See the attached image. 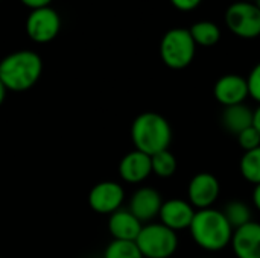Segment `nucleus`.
Here are the masks:
<instances>
[{
	"label": "nucleus",
	"mask_w": 260,
	"mask_h": 258,
	"mask_svg": "<svg viewBox=\"0 0 260 258\" xmlns=\"http://www.w3.org/2000/svg\"><path fill=\"white\" fill-rule=\"evenodd\" d=\"M193 242L204 251L218 252L232 243L233 228L224 213L216 208L198 210L189 227Z\"/></svg>",
	"instance_id": "nucleus-1"
},
{
	"label": "nucleus",
	"mask_w": 260,
	"mask_h": 258,
	"mask_svg": "<svg viewBox=\"0 0 260 258\" xmlns=\"http://www.w3.org/2000/svg\"><path fill=\"white\" fill-rule=\"evenodd\" d=\"M43 71V61L37 52L17 50L0 61V81L11 91L32 88Z\"/></svg>",
	"instance_id": "nucleus-2"
},
{
	"label": "nucleus",
	"mask_w": 260,
	"mask_h": 258,
	"mask_svg": "<svg viewBox=\"0 0 260 258\" xmlns=\"http://www.w3.org/2000/svg\"><path fill=\"white\" fill-rule=\"evenodd\" d=\"M131 138L137 151L152 157L169 149L172 141V128L161 114L146 111L134 119Z\"/></svg>",
	"instance_id": "nucleus-3"
},
{
	"label": "nucleus",
	"mask_w": 260,
	"mask_h": 258,
	"mask_svg": "<svg viewBox=\"0 0 260 258\" xmlns=\"http://www.w3.org/2000/svg\"><path fill=\"white\" fill-rule=\"evenodd\" d=\"M197 44L189 32L184 27L169 29L160 43V56L161 61L172 70H183L189 67L195 58Z\"/></svg>",
	"instance_id": "nucleus-4"
},
{
	"label": "nucleus",
	"mask_w": 260,
	"mask_h": 258,
	"mask_svg": "<svg viewBox=\"0 0 260 258\" xmlns=\"http://www.w3.org/2000/svg\"><path fill=\"white\" fill-rule=\"evenodd\" d=\"M136 245L143 258H171L178 249V236L163 224H148L142 228Z\"/></svg>",
	"instance_id": "nucleus-5"
},
{
	"label": "nucleus",
	"mask_w": 260,
	"mask_h": 258,
	"mask_svg": "<svg viewBox=\"0 0 260 258\" xmlns=\"http://www.w3.org/2000/svg\"><path fill=\"white\" fill-rule=\"evenodd\" d=\"M225 23L236 36L245 40L260 36V9L253 2L232 3L225 11Z\"/></svg>",
	"instance_id": "nucleus-6"
},
{
	"label": "nucleus",
	"mask_w": 260,
	"mask_h": 258,
	"mask_svg": "<svg viewBox=\"0 0 260 258\" xmlns=\"http://www.w3.org/2000/svg\"><path fill=\"white\" fill-rule=\"evenodd\" d=\"M61 29V17L59 14L47 6L30 11L26 20V33L35 43H49L52 41Z\"/></svg>",
	"instance_id": "nucleus-7"
},
{
	"label": "nucleus",
	"mask_w": 260,
	"mask_h": 258,
	"mask_svg": "<svg viewBox=\"0 0 260 258\" xmlns=\"http://www.w3.org/2000/svg\"><path fill=\"white\" fill-rule=\"evenodd\" d=\"M219 193H221L219 181L215 175L209 172L197 173L187 186L189 204L198 210L212 208L213 204L218 201Z\"/></svg>",
	"instance_id": "nucleus-8"
},
{
	"label": "nucleus",
	"mask_w": 260,
	"mask_h": 258,
	"mask_svg": "<svg viewBox=\"0 0 260 258\" xmlns=\"http://www.w3.org/2000/svg\"><path fill=\"white\" fill-rule=\"evenodd\" d=\"M125 199V190L114 181H104L96 184L88 195V205L99 214H113L120 210Z\"/></svg>",
	"instance_id": "nucleus-9"
},
{
	"label": "nucleus",
	"mask_w": 260,
	"mask_h": 258,
	"mask_svg": "<svg viewBox=\"0 0 260 258\" xmlns=\"http://www.w3.org/2000/svg\"><path fill=\"white\" fill-rule=\"evenodd\" d=\"M213 96L224 108L245 103V99L250 96L247 78L233 73L221 76L213 87Z\"/></svg>",
	"instance_id": "nucleus-10"
},
{
	"label": "nucleus",
	"mask_w": 260,
	"mask_h": 258,
	"mask_svg": "<svg viewBox=\"0 0 260 258\" xmlns=\"http://www.w3.org/2000/svg\"><path fill=\"white\" fill-rule=\"evenodd\" d=\"M195 208L189 204V201L184 199H169L163 202L158 217L160 224L168 227L172 231H183L189 230L193 216H195Z\"/></svg>",
	"instance_id": "nucleus-11"
},
{
	"label": "nucleus",
	"mask_w": 260,
	"mask_h": 258,
	"mask_svg": "<svg viewBox=\"0 0 260 258\" xmlns=\"http://www.w3.org/2000/svg\"><path fill=\"white\" fill-rule=\"evenodd\" d=\"M163 205L161 195L152 187H140L129 201V211L143 224L155 219Z\"/></svg>",
	"instance_id": "nucleus-12"
},
{
	"label": "nucleus",
	"mask_w": 260,
	"mask_h": 258,
	"mask_svg": "<svg viewBox=\"0 0 260 258\" xmlns=\"http://www.w3.org/2000/svg\"><path fill=\"white\" fill-rule=\"evenodd\" d=\"M238 258H260V224L248 222L233 231L230 243Z\"/></svg>",
	"instance_id": "nucleus-13"
},
{
	"label": "nucleus",
	"mask_w": 260,
	"mask_h": 258,
	"mask_svg": "<svg viewBox=\"0 0 260 258\" xmlns=\"http://www.w3.org/2000/svg\"><path fill=\"white\" fill-rule=\"evenodd\" d=\"M152 173L151 157L134 149L133 152L126 154L119 164V175L125 182L139 184L143 182Z\"/></svg>",
	"instance_id": "nucleus-14"
},
{
	"label": "nucleus",
	"mask_w": 260,
	"mask_h": 258,
	"mask_svg": "<svg viewBox=\"0 0 260 258\" xmlns=\"http://www.w3.org/2000/svg\"><path fill=\"white\" fill-rule=\"evenodd\" d=\"M142 228V222L129 210H117L110 216L108 220V230L113 236V240L136 242Z\"/></svg>",
	"instance_id": "nucleus-15"
},
{
	"label": "nucleus",
	"mask_w": 260,
	"mask_h": 258,
	"mask_svg": "<svg viewBox=\"0 0 260 258\" xmlns=\"http://www.w3.org/2000/svg\"><path fill=\"white\" fill-rule=\"evenodd\" d=\"M253 117H254V111L245 103H239L224 108L221 116V123L230 134L238 135L244 129L253 126Z\"/></svg>",
	"instance_id": "nucleus-16"
},
{
	"label": "nucleus",
	"mask_w": 260,
	"mask_h": 258,
	"mask_svg": "<svg viewBox=\"0 0 260 258\" xmlns=\"http://www.w3.org/2000/svg\"><path fill=\"white\" fill-rule=\"evenodd\" d=\"M189 32H190L195 44L201 46V47L216 46L218 41L221 40V29L218 27V24L207 21V20H203V21L192 24Z\"/></svg>",
	"instance_id": "nucleus-17"
},
{
	"label": "nucleus",
	"mask_w": 260,
	"mask_h": 258,
	"mask_svg": "<svg viewBox=\"0 0 260 258\" xmlns=\"http://www.w3.org/2000/svg\"><path fill=\"white\" fill-rule=\"evenodd\" d=\"M239 170L248 182L254 186L260 184V146L242 155L239 161Z\"/></svg>",
	"instance_id": "nucleus-18"
},
{
	"label": "nucleus",
	"mask_w": 260,
	"mask_h": 258,
	"mask_svg": "<svg viewBox=\"0 0 260 258\" xmlns=\"http://www.w3.org/2000/svg\"><path fill=\"white\" fill-rule=\"evenodd\" d=\"M225 219L229 220V224L232 225L233 230H238L244 225H247L248 222H251V210L250 207L242 202V201H232L225 205V208L222 210Z\"/></svg>",
	"instance_id": "nucleus-19"
},
{
	"label": "nucleus",
	"mask_w": 260,
	"mask_h": 258,
	"mask_svg": "<svg viewBox=\"0 0 260 258\" xmlns=\"http://www.w3.org/2000/svg\"><path fill=\"white\" fill-rule=\"evenodd\" d=\"M151 166H152V173H155L160 178H169L177 172L178 164L175 155L169 149H166L151 157Z\"/></svg>",
	"instance_id": "nucleus-20"
},
{
	"label": "nucleus",
	"mask_w": 260,
	"mask_h": 258,
	"mask_svg": "<svg viewBox=\"0 0 260 258\" xmlns=\"http://www.w3.org/2000/svg\"><path fill=\"white\" fill-rule=\"evenodd\" d=\"M104 258H143V255L137 248L136 242L113 240L107 246Z\"/></svg>",
	"instance_id": "nucleus-21"
},
{
	"label": "nucleus",
	"mask_w": 260,
	"mask_h": 258,
	"mask_svg": "<svg viewBox=\"0 0 260 258\" xmlns=\"http://www.w3.org/2000/svg\"><path fill=\"white\" fill-rule=\"evenodd\" d=\"M236 137H238L239 146H241L245 152L253 151V149H256V148H259L260 146V132L254 128V126H250V128L244 129V131H242L241 134H238Z\"/></svg>",
	"instance_id": "nucleus-22"
},
{
	"label": "nucleus",
	"mask_w": 260,
	"mask_h": 258,
	"mask_svg": "<svg viewBox=\"0 0 260 258\" xmlns=\"http://www.w3.org/2000/svg\"><path fill=\"white\" fill-rule=\"evenodd\" d=\"M247 84H248V94L256 102H259L260 105V62H257L250 71L247 78Z\"/></svg>",
	"instance_id": "nucleus-23"
},
{
	"label": "nucleus",
	"mask_w": 260,
	"mask_h": 258,
	"mask_svg": "<svg viewBox=\"0 0 260 258\" xmlns=\"http://www.w3.org/2000/svg\"><path fill=\"white\" fill-rule=\"evenodd\" d=\"M203 0H171V3L178 9V11H183V12H189V11H193L197 9L200 5H201Z\"/></svg>",
	"instance_id": "nucleus-24"
},
{
	"label": "nucleus",
	"mask_w": 260,
	"mask_h": 258,
	"mask_svg": "<svg viewBox=\"0 0 260 258\" xmlns=\"http://www.w3.org/2000/svg\"><path fill=\"white\" fill-rule=\"evenodd\" d=\"M24 6H27L30 11L34 9H40V8H47L50 6L52 0H20Z\"/></svg>",
	"instance_id": "nucleus-25"
},
{
	"label": "nucleus",
	"mask_w": 260,
	"mask_h": 258,
	"mask_svg": "<svg viewBox=\"0 0 260 258\" xmlns=\"http://www.w3.org/2000/svg\"><path fill=\"white\" fill-rule=\"evenodd\" d=\"M253 204L260 211V184H257L253 190Z\"/></svg>",
	"instance_id": "nucleus-26"
},
{
	"label": "nucleus",
	"mask_w": 260,
	"mask_h": 258,
	"mask_svg": "<svg viewBox=\"0 0 260 258\" xmlns=\"http://www.w3.org/2000/svg\"><path fill=\"white\" fill-rule=\"evenodd\" d=\"M253 126L260 132V105L254 109V117H253Z\"/></svg>",
	"instance_id": "nucleus-27"
},
{
	"label": "nucleus",
	"mask_w": 260,
	"mask_h": 258,
	"mask_svg": "<svg viewBox=\"0 0 260 258\" xmlns=\"http://www.w3.org/2000/svg\"><path fill=\"white\" fill-rule=\"evenodd\" d=\"M6 87L3 85V82L0 81V105L3 103V100H5V97H6Z\"/></svg>",
	"instance_id": "nucleus-28"
},
{
	"label": "nucleus",
	"mask_w": 260,
	"mask_h": 258,
	"mask_svg": "<svg viewBox=\"0 0 260 258\" xmlns=\"http://www.w3.org/2000/svg\"><path fill=\"white\" fill-rule=\"evenodd\" d=\"M247 2H253V3H254V2H257V0H247Z\"/></svg>",
	"instance_id": "nucleus-29"
},
{
	"label": "nucleus",
	"mask_w": 260,
	"mask_h": 258,
	"mask_svg": "<svg viewBox=\"0 0 260 258\" xmlns=\"http://www.w3.org/2000/svg\"><path fill=\"white\" fill-rule=\"evenodd\" d=\"M0 2H2V0H0Z\"/></svg>",
	"instance_id": "nucleus-30"
}]
</instances>
